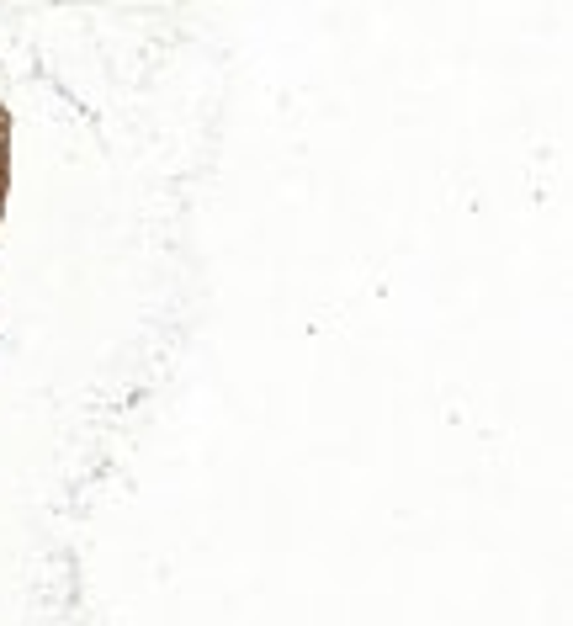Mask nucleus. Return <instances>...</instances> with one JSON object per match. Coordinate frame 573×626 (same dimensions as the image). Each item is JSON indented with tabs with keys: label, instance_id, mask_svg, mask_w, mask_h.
<instances>
[]
</instances>
